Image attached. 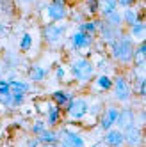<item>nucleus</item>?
Instances as JSON below:
<instances>
[{
  "mask_svg": "<svg viewBox=\"0 0 146 147\" xmlns=\"http://www.w3.org/2000/svg\"><path fill=\"white\" fill-rule=\"evenodd\" d=\"M18 2H20V4H23V5H34L38 0H18Z\"/></svg>",
  "mask_w": 146,
  "mask_h": 147,
  "instance_id": "39",
  "label": "nucleus"
},
{
  "mask_svg": "<svg viewBox=\"0 0 146 147\" xmlns=\"http://www.w3.org/2000/svg\"><path fill=\"white\" fill-rule=\"evenodd\" d=\"M0 9L7 14H13V9H14V2L13 0H0Z\"/></svg>",
  "mask_w": 146,
  "mask_h": 147,
  "instance_id": "33",
  "label": "nucleus"
},
{
  "mask_svg": "<svg viewBox=\"0 0 146 147\" xmlns=\"http://www.w3.org/2000/svg\"><path fill=\"white\" fill-rule=\"evenodd\" d=\"M121 18H123V27L128 28V27L135 25L137 22H144V13H143V9H137L135 5H132V7L123 9Z\"/></svg>",
  "mask_w": 146,
  "mask_h": 147,
  "instance_id": "15",
  "label": "nucleus"
},
{
  "mask_svg": "<svg viewBox=\"0 0 146 147\" xmlns=\"http://www.w3.org/2000/svg\"><path fill=\"white\" fill-rule=\"evenodd\" d=\"M39 140L36 138V136H29V138L25 140V147H39Z\"/></svg>",
  "mask_w": 146,
  "mask_h": 147,
  "instance_id": "36",
  "label": "nucleus"
},
{
  "mask_svg": "<svg viewBox=\"0 0 146 147\" xmlns=\"http://www.w3.org/2000/svg\"><path fill=\"white\" fill-rule=\"evenodd\" d=\"M118 115H119V107L116 103H111V105H107V107H103L100 117H98V122H96L98 129L103 133V131L114 128V124H116V121H118Z\"/></svg>",
  "mask_w": 146,
  "mask_h": 147,
  "instance_id": "9",
  "label": "nucleus"
},
{
  "mask_svg": "<svg viewBox=\"0 0 146 147\" xmlns=\"http://www.w3.org/2000/svg\"><path fill=\"white\" fill-rule=\"evenodd\" d=\"M89 112V99L84 96H75L73 99L68 101V105L62 108V113L66 115L64 124H80L86 119V115Z\"/></svg>",
  "mask_w": 146,
  "mask_h": 147,
  "instance_id": "3",
  "label": "nucleus"
},
{
  "mask_svg": "<svg viewBox=\"0 0 146 147\" xmlns=\"http://www.w3.org/2000/svg\"><path fill=\"white\" fill-rule=\"evenodd\" d=\"M48 76V67L41 64H32L29 67V80L32 83H43Z\"/></svg>",
  "mask_w": 146,
  "mask_h": 147,
  "instance_id": "19",
  "label": "nucleus"
},
{
  "mask_svg": "<svg viewBox=\"0 0 146 147\" xmlns=\"http://www.w3.org/2000/svg\"><path fill=\"white\" fill-rule=\"evenodd\" d=\"M112 98L116 103L119 105H128L134 101V89H132V83L128 82V78L125 76V73H116V76L112 78Z\"/></svg>",
  "mask_w": 146,
  "mask_h": 147,
  "instance_id": "4",
  "label": "nucleus"
},
{
  "mask_svg": "<svg viewBox=\"0 0 146 147\" xmlns=\"http://www.w3.org/2000/svg\"><path fill=\"white\" fill-rule=\"evenodd\" d=\"M127 34L132 37V41H134L135 45L143 43V41L146 39V23L144 22H137L135 25H132V27L127 28Z\"/></svg>",
  "mask_w": 146,
  "mask_h": 147,
  "instance_id": "20",
  "label": "nucleus"
},
{
  "mask_svg": "<svg viewBox=\"0 0 146 147\" xmlns=\"http://www.w3.org/2000/svg\"><path fill=\"white\" fill-rule=\"evenodd\" d=\"M41 16H43V23H59V22H64V20L70 16V9L68 5L64 4H55V2H50L46 7L43 9V13H41Z\"/></svg>",
  "mask_w": 146,
  "mask_h": 147,
  "instance_id": "7",
  "label": "nucleus"
},
{
  "mask_svg": "<svg viewBox=\"0 0 146 147\" xmlns=\"http://www.w3.org/2000/svg\"><path fill=\"white\" fill-rule=\"evenodd\" d=\"M134 48H135V43L132 41V37L123 32L114 43H111L107 46L109 50V59L112 62H116V64H119L121 67L128 69L132 66V59H134Z\"/></svg>",
  "mask_w": 146,
  "mask_h": 147,
  "instance_id": "1",
  "label": "nucleus"
},
{
  "mask_svg": "<svg viewBox=\"0 0 146 147\" xmlns=\"http://www.w3.org/2000/svg\"><path fill=\"white\" fill-rule=\"evenodd\" d=\"M54 101L52 99H48V98H39V99H36L34 101V110H36V113L38 115H41V117H45V115L54 108Z\"/></svg>",
  "mask_w": 146,
  "mask_h": 147,
  "instance_id": "25",
  "label": "nucleus"
},
{
  "mask_svg": "<svg viewBox=\"0 0 146 147\" xmlns=\"http://www.w3.org/2000/svg\"><path fill=\"white\" fill-rule=\"evenodd\" d=\"M135 124V110L132 107H123L119 108V115H118V121L114 124V128H118L121 131H125L127 128Z\"/></svg>",
  "mask_w": 146,
  "mask_h": 147,
  "instance_id": "14",
  "label": "nucleus"
},
{
  "mask_svg": "<svg viewBox=\"0 0 146 147\" xmlns=\"http://www.w3.org/2000/svg\"><path fill=\"white\" fill-rule=\"evenodd\" d=\"M32 45H34L32 34H30V32H25V34L22 36V39H20V45H18V48H20V51H22V53H27V51H30V50H32Z\"/></svg>",
  "mask_w": 146,
  "mask_h": 147,
  "instance_id": "28",
  "label": "nucleus"
},
{
  "mask_svg": "<svg viewBox=\"0 0 146 147\" xmlns=\"http://www.w3.org/2000/svg\"><path fill=\"white\" fill-rule=\"evenodd\" d=\"M89 90L93 92V96H102L112 89V76L111 75H95V78L89 83Z\"/></svg>",
  "mask_w": 146,
  "mask_h": 147,
  "instance_id": "12",
  "label": "nucleus"
},
{
  "mask_svg": "<svg viewBox=\"0 0 146 147\" xmlns=\"http://www.w3.org/2000/svg\"><path fill=\"white\" fill-rule=\"evenodd\" d=\"M135 2H139V0H135Z\"/></svg>",
  "mask_w": 146,
  "mask_h": 147,
  "instance_id": "43",
  "label": "nucleus"
},
{
  "mask_svg": "<svg viewBox=\"0 0 146 147\" xmlns=\"http://www.w3.org/2000/svg\"><path fill=\"white\" fill-rule=\"evenodd\" d=\"M50 2H55V4H64V5H66V0H50Z\"/></svg>",
  "mask_w": 146,
  "mask_h": 147,
  "instance_id": "42",
  "label": "nucleus"
},
{
  "mask_svg": "<svg viewBox=\"0 0 146 147\" xmlns=\"http://www.w3.org/2000/svg\"><path fill=\"white\" fill-rule=\"evenodd\" d=\"M95 41H96L95 36L86 34V32H80V30L71 32V36L68 37L70 48H71L73 51H78V53L84 55V57H89L91 50H93V45H95Z\"/></svg>",
  "mask_w": 146,
  "mask_h": 147,
  "instance_id": "6",
  "label": "nucleus"
},
{
  "mask_svg": "<svg viewBox=\"0 0 146 147\" xmlns=\"http://www.w3.org/2000/svg\"><path fill=\"white\" fill-rule=\"evenodd\" d=\"M84 14L89 16V18H96V14H98V0H86Z\"/></svg>",
  "mask_w": 146,
  "mask_h": 147,
  "instance_id": "30",
  "label": "nucleus"
},
{
  "mask_svg": "<svg viewBox=\"0 0 146 147\" xmlns=\"http://www.w3.org/2000/svg\"><path fill=\"white\" fill-rule=\"evenodd\" d=\"M59 131V144H64L68 147H87L84 135H82L78 129L71 128L70 124H62Z\"/></svg>",
  "mask_w": 146,
  "mask_h": 147,
  "instance_id": "8",
  "label": "nucleus"
},
{
  "mask_svg": "<svg viewBox=\"0 0 146 147\" xmlns=\"http://www.w3.org/2000/svg\"><path fill=\"white\" fill-rule=\"evenodd\" d=\"M11 94H13V110L22 108V105L27 99V94H23V92H11Z\"/></svg>",
  "mask_w": 146,
  "mask_h": 147,
  "instance_id": "31",
  "label": "nucleus"
},
{
  "mask_svg": "<svg viewBox=\"0 0 146 147\" xmlns=\"http://www.w3.org/2000/svg\"><path fill=\"white\" fill-rule=\"evenodd\" d=\"M73 98H75V92L68 90V89H57V90L52 92V96H50V99L54 101L59 108H64L66 105H68V101L73 99Z\"/></svg>",
  "mask_w": 146,
  "mask_h": 147,
  "instance_id": "18",
  "label": "nucleus"
},
{
  "mask_svg": "<svg viewBox=\"0 0 146 147\" xmlns=\"http://www.w3.org/2000/svg\"><path fill=\"white\" fill-rule=\"evenodd\" d=\"M9 82V90L11 92H30L32 90V83L30 82H25V80H20V78H11V80H7Z\"/></svg>",
  "mask_w": 146,
  "mask_h": 147,
  "instance_id": "22",
  "label": "nucleus"
},
{
  "mask_svg": "<svg viewBox=\"0 0 146 147\" xmlns=\"http://www.w3.org/2000/svg\"><path fill=\"white\" fill-rule=\"evenodd\" d=\"M123 136H125V145L127 147H141L143 142H144V136H143V128L137 124L130 126L123 131Z\"/></svg>",
  "mask_w": 146,
  "mask_h": 147,
  "instance_id": "13",
  "label": "nucleus"
},
{
  "mask_svg": "<svg viewBox=\"0 0 146 147\" xmlns=\"http://www.w3.org/2000/svg\"><path fill=\"white\" fill-rule=\"evenodd\" d=\"M103 22H105L109 27H112V28H123V18H121V11H114V13H111L109 16H105L103 18Z\"/></svg>",
  "mask_w": 146,
  "mask_h": 147,
  "instance_id": "27",
  "label": "nucleus"
},
{
  "mask_svg": "<svg viewBox=\"0 0 146 147\" xmlns=\"http://www.w3.org/2000/svg\"><path fill=\"white\" fill-rule=\"evenodd\" d=\"M66 71H68V67L66 66H62V64H57L55 66V80L57 82H66Z\"/></svg>",
  "mask_w": 146,
  "mask_h": 147,
  "instance_id": "32",
  "label": "nucleus"
},
{
  "mask_svg": "<svg viewBox=\"0 0 146 147\" xmlns=\"http://www.w3.org/2000/svg\"><path fill=\"white\" fill-rule=\"evenodd\" d=\"M46 128H48V126H46L43 117H38V119H34L32 122H30V133H32L34 136H38L41 131H45Z\"/></svg>",
  "mask_w": 146,
  "mask_h": 147,
  "instance_id": "29",
  "label": "nucleus"
},
{
  "mask_svg": "<svg viewBox=\"0 0 146 147\" xmlns=\"http://www.w3.org/2000/svg\"><path fill=\"white\" fill-rule=\"evenodd\" d=\"M68 71L71 78L77 82L78 87H87L91 80L95 78L96 71H95V66H93V62L89 60V57H84V55H75L70 64H68Z\"/></svg>",
  "mask_w": 146,
  "mask_h": 147,
  "instance_id": "2",
  "label": "nucleus"
},
{
  "mask_svg": "<svg viewBox=\"0 0 146 147\" xmlns=\"http://www.w3.org/2000/svg\"><path fill=\"white\" fill-rule=\"evenodd\" d=\"M39 147H61V145H59V142H57V144H41Z\"/></svg>",
  "mask_w": 146,
  "mask_h": 147,
  "instance_id": "41",
  "label": "nucleus"
},
{
  "mask_svg": "<svg viewBox=\"0 0 146 147\" xmlns=\"http://www.w3.org/2000/svg\"><path fill=\"white\" fill-rule=\"evenodd\" d=\"M125 32V30L123 28H112V27H109L105 22H103V20H100V22H98V41H102V43L103 45H105V48L111 45V43H114V41H116L121 34Z\"/></svg>",
  "mask_w": 146,
  "mask_h": 147,
  "instance_id": "11",
  "label": "nucleus"
},
{
  "mask_svg": "<svg viewBox=\"0 0 146 147\" xmlns=\"http://www.w3.org/2000/svg\"><path fill=\"white\" fill-rule=\"evenodd\" d=\"M144 121H146V112H144V108H139L137 112H135V124L137 126H144Z\"/></svg>",
  "mask_w": 146,
  "mask_h": 147,
  "instance_id": "34",
  "label": "nucleus"
},
{
  "mask_svg": "<svg viewBox=\"0 0 146 147\" xmlns=\"http://www.w3.org/2000/svg\"><path fill=\"white\" fill-rule=\"evenodd\" d=\"M118 9V0H98V14L102 20Z\"/></svg>",
  "mask_w": 146,
  "mask_h": 147,
  "instance_id": "26",
  "label": "nucleus"
},
{
  "mask_svg": "<svg viewBox=\"0 0 146 147\" xmlns=\"http://www.w3.org/2000/svg\"><path fill=\"white\" fill-rule=\"evenodd\" d=\"M132 5H135V0H118V7H121V9H127Z\"/></svg>",
  "mask_w": 146,
  "mask_h": 147,
  "instance_id": "37",
  "label": "nucleus"
},
{
  "mask_svg": "<svg viewBox=\"0 0 146 147\" xmlns=\"http://www.w3.org/2000/svg\"><path fill=\"white\" fill-rule=\"evenodd\" d=\"M132 66H146V43H137L134 48V59Z\"/></svg>",
  "mask_w": 146,
  "mask_h": 147,
  "instance_id": "24",
  "label": "nucleus"
},
{
  "mask_svg": "<svg viewBox=\"0 0 146 147\" xmlns=\"http://www.w3.org/2000/svg\"><path fill=\"white\" fill-rule=\"evenodd\" d=\"M43 119H45L48 128H57V126H62V124H64V113H62V108H59L57 105H54V108H52Z\"/></svg>",
  "mask_w": 146,
  "mask_h": 147,
  "instance_id": "17",
  "label": "nucleus"
},
{
  "mask_svg": "<svg viewBox=\"0 0 146 147\" xmlns=\"http://www.w3.org/2000/svg\"><path fill=\"white\" fill-rule=\"evenodd\" d=\"M66 30H68V25L64 22L46 23L41 28V37L50 48H59L62 46V41L66 39Z\"/></svg>",
  "mask_w": 146,
  "mask_h": 147,
  "instance_id": "5",
  "label": "nucleus"
},
{
  "mask_svg": "<svg viewBox=\"0 0 146 147\" xmlns=\"http://www.w3.org/2000/svg\"><path fill=\"white\" fill-rule=\"evenodd\" d=\"M7 30H9V27H7L5 23H0V36H5Z\"/></svg>",
  "mask_w": 146,
  "mask_h": 147,
  "instance_id": "38",
  "label": "nucleus"
},
{
  "mask_svg": "<svg viewBox=\"0 0 146 147\" xmlns=\"http://www.w3.org/2000/svg\"><path fill=\"white\" fill-rule=\"evenodd\" d=\"M36 138L39 140V144H57L59 142V131H57V128H46Z\"/></svg>",
  "mask_w": 146,
  "mask_h": 147,
  "instance_id": "23",
  "label": "nucleus"
},
{
  "mask_svg": "<svg viewBox=\"0 0 146 147\" xmlns=\"http://www.w3.org/2000/svg\"><path fill=\"white\" fill-rule=\"evenodd\" d=\"M98 22H100V18H86L84 22L78 23L77 30L86 32V34H91V36H96V32H98Z\"/></svg>",
  "mask_w": 146,
  "mask_h": 147,
  "instance_id": "21",
  "label": "nucleus"
},
{
  "mask_svg": "<svg viewBox=\"0 0 146 147\" xmlns=\"http://www.w3.org/2000/svg\"><path fill=\"white\" fill-rule=\"evenodd\" d=\"M103 144L107 147H125V136L123 131L118 128H111L107 131H103Z\"/></svg>",
  "mask_w": 146,
  "mask_h": 147,
  "instance_id": "16",
  "label": "nucleus"
},
{
  "mask_svg": "<svg viewBox=\"0 0 146 147\" xmlns=\"http://www.w3.org/2000/svg\"><path fill=\"white\" fill-rule=\"evenodd\" d=\"M91 147H107V145H105V144H103V140H98L96 144H93Z\"/></svg>",
  "mask_w": 146,
  "mask_h": 147,
  "instance_id": "40",
  "label": "nucleus"
},
{
  "mask_svg": "<svg viewBox=\"0 0 146 147\" xmlns=\"http://www.w3.org/2000/svg\"><path fill=\"white\" fill-rule=\"evenodd\" d=\"M7 94H11V90H9V82L0 80V96H7Z\"/></svg>",
  "mask_w": 146,
  "mask_h": 147,
  "instance_id": "35",
  "label": "nucleus"
},
{
  "mask_svg": "<svg viewBox=\"0 0 146 147\" xmlns=\"http://www.w3.org/2000/svg\"><path fill=\"white\" fill-rule=\"evenodd\" d=\"M89 60L93 62V66H95L96 75H111V73L114 71L112 60L109 59V55H107V53H98V51H91V53H89Z\"/></svg>",
  "mask_w": 146,
  "mask_h": 147,
  "instance_id": "10",
  "label": "nucleus"
}]
</instances>
